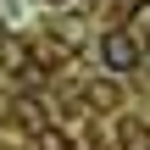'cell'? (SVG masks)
Here are the masks:
<instances>
[{
	"mask_svg": "<svg viewBox=\"0 0 150 150\" xmlns=\"http://www.w3.org/2000/svg\"><path fill=\"white\" fill-rule=\"evenodd\" d=\"M100 61H106L111 72H134V67H139V39H134L128 28L100 33Z\"/></svg>",
	"mask_w": 150,
	"mask_h": 150,
	"instance_id": "1",
	"label": "cell"
},
{
	"mask_svg": "<svg viewBox=\"0 0 150 150\" xmlns=\"http://www.w3.org/2000/svg\"><path fill=\"white\" fill-rule=\"evenodd\" d=\"M89 106H95V111H117V106H122V89H117L111 78H106V83H89Z\"/></svg>",
	"mask_w": 150,
	"mask_h": 150,
	"instance_id": "2",
	"label": "cell"
},
{
	"mask_svg": "<svg viewBox=\"0 0 150 150\" xmlns=\"http://www.w3.org/2000/svg\"><path fill=\"white\" fill-rule=\"evenodd\" d=\"M0 67L22 72V67H28V45H22V39H6V45H0Z\"/></svg>",
	"mask_w": 150,
	"mask_h": 150,
	"instance_id": "3",
	"label": "cell"
},
{
	"mask_svg": "<svg viewBox=\"0 0 150 150\" xmlns=\"http://www.w3.org/2000/svg\"><path fill=\"white\" fill-rule=\"evenodd\" d=\"M17 122L33 128V134H45V106H39V100H17Z\"/></svg>",
	"mask_w": 150,
	"mask_h": 150,
	"instance_id": "4",
	"label": "cell"
},
{
	"mask_svg": "<svg viewBox=\"0 0 150 150\" xmlns=\"http://www.w3.org/2000/svg\"><path fill=\"white\" fill-rule=\"evenodd\" d=\"M139 33H150V6H139V11H134V39H139Z\"/></svg>",
	"mask_w": 150,
	"mask_h": 150,
	"instance_id": "5",
	"label": "cell"
}]
</instances>
